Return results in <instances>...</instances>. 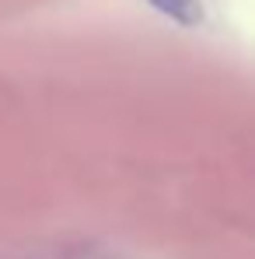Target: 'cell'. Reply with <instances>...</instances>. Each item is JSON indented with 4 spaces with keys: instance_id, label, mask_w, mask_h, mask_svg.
<instances>
[{
    "instance_id": "6da1fadb",
    "label": "cell",
    "mask_w": 255,
    "mask_h": 259,
    "mask_svg": "<svg viewBox=\"0 0 255 259\" xmlns=\"http://www.w3.org/2000/svg\"><path fill=\"white\" fill-rule=\"evenodd\" d=\"M147 4L175 25H199L203 21V4L199 0H147Z\"/></svg>"
}]
</instances>
